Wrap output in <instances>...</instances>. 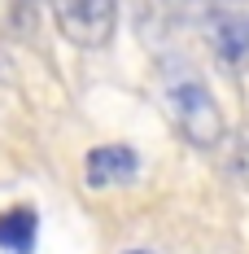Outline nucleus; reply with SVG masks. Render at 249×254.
<instances>
[{"instance_id": "nucleus-1", "label": "nucleus", "mask_w": 249, "mask_h": 254, "mask_svg": "<svg viewBox=\"0 0 249 254\" xmlns=\"http://www.w3.org/2000/svg\"><path fill=\"white\" fill-rule=\"evenodd\" d=\"M162 97H166V110H171L175 127L184 131L188 145H197V149L223 145V136H227L223 110L214 101V92H210L188 66H171V70L162 75Z\"/></svg>"}, {"instance_id": "nucleus-2", "label": "nucleus", "mask_w": 249, "mask_h": 254, "mask_svg": "<svg viewBox=\"0 0 249 254\" xmlns=\"http://www.w3.org/2000/svg\"><path fill=\"white\" fill-rule=\"evenodd\" d=\"M52 18L61 26V35L79 49H105L114 40L118 26V4L114 0H57Z\"/></svg>"}, {"instance_id": "nucleus-3", "label": "nucleus", "mask_w": 249, "mask_h": 254, "mask_svg": "<svg viewBox=\"0 0 249 254\" xmlns=\"http://www.w3.org/2000/svg\"><path fill=\"white\" fill-rule=\"evenodd\" d=\"M136 171H140V158L127 145H97V149L88 153V162H83V176H88L92 189L127 184V180H136Z\"/></svg>"}, {"instance_id": "nucleus-4", "label": "nucleus", "mask_w": 249, "mask_h": 254, "mask_svg": "<svg viewBox=\"0 0 249 254\" xmlns=\"http://www.w3.org/2000/svg\"><path fill=\"white\" fill-rule=\"evenodd\" d=\"M210 44L223 62H245L249 57V13L245 9H223L210 22Z\"/></svg>"}, {"instance_id": "nucleus-5", "label": "nucleus", "mask_w": 249, "mask_h": 254, "mask_svg": "<svg viewBox=\"0 0 249 254\" xmlns=\"http://www.w3.org/2000/svg\"><path fill=\"white\" fill-rule=\"evenodd\" d=\"M35 232H40V219H35L31 206H13V210H4V215H0V250L31 254Z\"/></svg>"}, {"instance_id": "nucleus-6", "label": "nucleus", "mask_w": 249, "mask_h": 254, "mask_svg": "<svg viewBox=\"0 0 249 254\" xmlns=\"http://www.w3.org/2000/svg\"><path fill=\"white\" fill-rule=\"evenodd\" d=\"M236 176L249 184V131L241 136V158H236Z\"/></svg>"}, {"instance_id": "nucleus-7", "label": "nucleus", "mask_w": 249, "mask_h": 254, "mask_svg": "<svg viewBox=\"0 0 249 254\" xmlns=\"http://www.w3.org/2000/svg\"><path fill=\"white\" fill-rule=\"evenodd\" d=\"M127 254H153V250H127Z\"/></svg>"}]
</instances>
